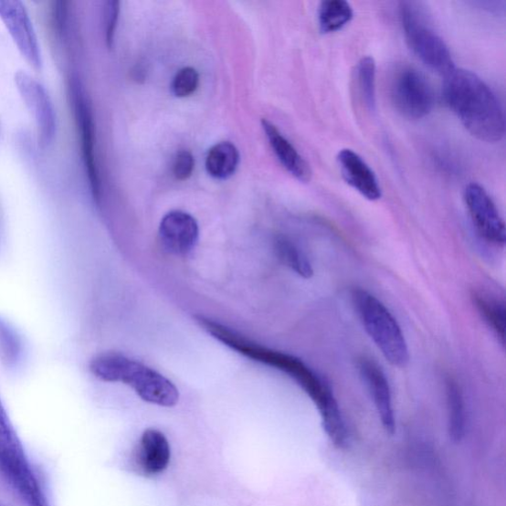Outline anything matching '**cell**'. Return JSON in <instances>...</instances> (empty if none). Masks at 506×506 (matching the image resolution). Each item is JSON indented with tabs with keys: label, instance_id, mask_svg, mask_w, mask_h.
Segmentation results:
<instances>
[{
	"label": "cell",
	"instance_id": "obj_6",
	"mask_svg": "<svg viewBox=\"0 0 506 506\" xmlns=\"http://www.w3.org/2000/svg\"><path fill=\"white\" fill-rule=\"evenodd\" d=\"M0 471L28 506H44L47 499L23 445L0 401Z\"/></svg>",
	"mask_w": 506,
	"mask_h": 506
},
{
	"label": "cell",
	"instance_id": "obj_1",
	"mask_svg": "<svg viewBox=\"0 0 506 506\" xmlns=\"http://www.w3.org/2000/svg\"><path fill=\"white\" fill-rule=\"evenodd\" d=\"M198 322L213 335L214 339L233 351L257 363L279 370L292 378L318 407L322 427L334 448L339 449L347 448L349 436L340 406L330 385L320 378L314 370H311L302 360L252 343L219 322L204 318H199Z\"/></svg>",
	"mask_w": 506,
	"mask_h": 506
},
{
	"label": "cell",
	"instance_id": "obj_9",
	"mask_svg": "<svg viewBox=\"0 0 506 506\" xmlns=\"http://www.w3.org/2000/svg\"><path fill=\"white\" fill-rule=\"evenodd\" d=\"M464 200L480 237L489 244L504 247L505 224L486 189L478 184H469L464 190Z\"/></svg>",
	"mask_w": 506,
	"mask_h": 506
},
{
	"label": "cell",
	"instance_id": "obj_11",
	"mask_svg": "<svg viewBox=\"0 0 506 506\" xmlns=\"http://www.w3.org/2000/svg\"><path fill=\"white\" fill-rule=\"evenodd\" d=\"M0 19L24 58L35 69H40L42 68L41 47L26 5L17 0L16 2L0 0Z\"/></svg>",
	"mask_w": 506,
	"mask_h": 506
},
{
	"label": "cell",
	"instance_id": "obj_7",
	"mask_svg": "<svg viewBox=\"0 0 506 506\" xmlns=\"http://www.w3.org/2000/svg\"><path fill=\"white\" fill-rule=\"evenodd\" d=\"M389 90L395 111L407 119H423L435 105V93L429 81L412 66L404 65L394 70Z\"/></svg>",
	"mask_w": 506,
	"mask_h": 506
},
{
	"label": "cell",
	"instance_id": "obj_13",
	"mask_svg": "<svg viewBox=\"0 0 506 506\" xmlns=\"http://www.w3.org/2000/svg\"><path fill=\"white\" fill-rule=\"evenodd\" d=\"M170 461V443L163 433L155 429L144 431L132 457L136 471L147 477L159 475L164 471Z\"/></svg>",
	"mask_w": 506,
	"mask_h": 506
},
{
	"label": "cell",
	"instance_id": "obj_18",
	"mask_svg": "<svg viewBox=\"0 0 506 506\" xmlns=\"http://www.w3.org/2000/svg\"><path fill=\"white\" fill-rule=\"evenodd\" d=\"M239 163L237 149L230 142L215 144L206 158V170L216 179L231 177L237 171Z\"/></svg>",
	"mask_w": 506,
	"mask_h": 506
},
{
	"label": "cell",
	"instance_id": "obj_22",
	"mask_svg": "<svg viewBox=\"0 0 506 506\" xmlns=\"http://www.w3.org/2000/svg\"><path fill=\"white\" fill-rule=\"evenodd\" d=\"M275 247L279 258L299 276L309 279L314 275L310 260L291 239L279 237L276 239Z\"/></svg>",
	"mask_w": 506,
	"mask_h": 506
},
{
	"label": "cell",
	"instance_id": "obj_10",
	"mask_svg": "<svg viewBox=\"0 0 506 506\" xmlns=\"http://www.w3.org/2000/svg\"><path fill=\"white\" fill-rule=\"evenodd\" d=\"M70 98L80 136L82 158L92 195L100 199V179L95 159V128L90 101L79 79L70 80Z\"/></svg>",
	"mask_w": 506,
	"mask_h": 506
},
{
	"label": "cell",
	"instance_id": "obj_17",
	"mask_svg": "<svg viewBox=\"0 0 506 506\" xmlns=\"http://www.w3.org/2000/svg\"><path fill=\"white\" fill-rule=\"evenodd\" d=\"M376 63L374 58H361L353 71V83L356 96L368 111L376 108Z\"/></svg>",
	"mask_w": 506,
	"mask_h": 506
},
{
	"label": "cell",
	"instance_id": "obj_25",
	"mask_svg": "<svg viewBox=\"0 0 506 506\" xmlns=\"http://www.w3.org/2000/svg\"><path fill=\"white\" fill-rule=\"evenodd\" d=\"M195 160L188 151H180L174 159L173 173L174 177L180 182L187 180L195 171Z\"/></svg>",
	"mask_w": 506,
	"mask_h": 506
},
{
	"label": "cell",
	"instance_id": "obj_14",
	"mask_svg": "<svg viewBox=\"0 0 506 506\" xmlns=\"http://www.w3.org/2000/svg\"><path fill=\"white\" fill-rule=\"evenodd\" d=\"M361 377L374 399L382 426L389 435L395 431V419L392 401V393L387 377L374 361L363 358L358 363Z\"/></svg>",
	"mask_w": 506,
	"mask_h": 506
},
{
	"label": "cell",
	"instance_id": "obj_26",
	"mask_svg": "<svg viewBox=\"0 0 506 506\" xmlns=\"http://www.w3.org/2000/svg\"><path fill=\"white\" fill-rule=\"evenodd\" d=\"M120 4L118 2H108L105 7V39L108 47H111L114 41L116 31Z\"/></svg>",
	"mask_w": 506,
	"mask_h": 506
},
{
	"label": "cell",
	"instance_id": "obj_8",
	"mask_svg": "<svg viewBox=\"0 0 506 506\" xmlns=\"http://www.w3.org/2000/svg\"><path fill=\"white\" fill-rule=\"evenodd\" d=\"M15 80L21 99L37 126L40 147L44 150L49 148L57 132V116L49 93L26 71H17Z\"/></svg>",
	"mask_w": 506,
	"mask_h": 506
},
{
	"label": "cell",
	"instance_id": "obj_4",
	"mask_svg": "<svg viewBox=\"0 0 506 506\" xmlns=\"http://www.w3.org/2000/svg\"><path fill=\"white\" fill-rule=\"evenodd\" d=\"M353 300L361 322L382 354L396 367L409 360L408 347L402 329L392 312L374 295L355 289Z\"/></svg>",
	"mask_w": 506,
	"mask_h": 506
},
{
	"label": "cell",
	"instance_id": "obj_23",
	"mask_svg": "<svg viewBox=\"0 0 506 506\" xmlns=\"http://www.w3.org/2000/svg\"><path fill=\"white\" fill-rule=\"evenodd\" d=\"M21 341L15 328L0 318V361L7 366L16 364L21 354Z\"/></svg>",
	"mask_w": 506,
	"mask_h": 506
},
{
	"label": "cell",
	"instance_id": "obj_5",
	"mask_svg": "<svg viewBox=\"0 0 506 506\" xmlns=\"http://www.w3.org/2000/svg\"><path fill=\"white\" fill-rule=\"evenodd\" d=\"M400 20L409 49L420 61L444 76L455 66L449 47L432 26L427 12L419 4H400Z\"/></svg>",
	"mask_w": 506,
	"mask_h": 506
},
{
	"label": "cell",
	"instance_id": "obj_3",
	"mask_svg": "<svg viewBox=\"0 0 506 506\" xmlns=\"http://www.w3.org/2000/svg\"><path fill=\"white\" fill-rule=\"evenodd\" d=\"M90 370L101 381L129 385L144 402L171 407L179 401L178 389L170 379L121 353L96 355L90 361Z\"/></svg>",
	"mask_w": 506,
	"mask_h": 506
},
{
	"label": "cell",
	"instance_id": "obj_15",
	"mask_svg": "<svg viewBox=\"0 0 506 506\" xmlns=\"http://www.w3.org/2000/svg\"><path fill=\"white\" fill-rule=\"evenodd\" d=\"M341 173L345 183L370 201L382 196L379 180L370 165L351 149H343L337 154Z\"/></svg>",
	"mask_w": 506,
	"mask_h": 506
},
{
	"label": "cell",
	"instance_id": "obj_12",
	"mask_svg": "<svg viewBox=\"0 0 506 506\" xmlns=\"http://www.w3.org/2000/svg\"><path fill=\"white\" fill-rule=\"evenodd\" d=\"M159 237L163 249L171 255L187 256L198 244L199 226L190 214L173 211L163 216Z\"/></svg>",
	"mask_w": 506,
	"mask_h": 506
},
{
	"label": "cell",
	"instance_id": "obj_21",
	"mask_svg": "<svg viewBox=\"0 0 506 506\" xmlns=\"http://www.w3.org/2000/svg\"><path fill=\"white\" fill-rule=\"evenodd\" d=\"M448 406V431L451 439L458 443L465 437L466 414L462 391L453 379L446 382Z\"/></svg>",
	"mask_w": 506,
	"mask_h": 506
},
{
	"label": "cell",
	"instance_id": "obj_2",
	"mask_svg": "<svg viewBox=\"0 0 506 506\" xmlns=\"http://www.w3.org/2000/svg\"><path fill=\"white\" fill-rule=\"evenodd\" d=\"M444 77V100L469 134L487 142L502 140L504 112L496 93L488 84L464 69L454 68Z\"/></svg>",
	"mask_w": 506,
	"mask_h": 506
},
{
	"label": "cell",
	"instance_id": "obj_20",
	"mask_svg": "<svg viewBox=\"0 0 506 506\" xmlns=\"http://www.w3.org/2000/svg\"><path fill=\"white\" fill-rule=\"evenodd\" d=\"M473 300L481 318L504 344L506 310L502 300L483 292L474 293Z\"/></svg>",
	"mask_w": 506,
	"mask_h": 506
},
{
	"label": "cell",
	"instance_id": "obj_19",
	"mask_svg": "<svg viewBox=\"0 0 506 506\" xmlns=\"http://www.w3.org/2000/svg\"><path fill=\"white\" fill-rule=\"evenodd\" d=\"M353 16V8L345 0H323L318 10L320 29L324 34L342 30Z\"/></svg>",
	"mask_w": 506,
	"mask_h": 506
},
{
	"label": "cell",
	"instance_id": "obj_24",
	"mask_svg": "<svg viewBox=\"0 0 506 506\" xmlns=\"http://www.w3.org/2000/svg\"><path fill=\"white\" fill-rule=\"evenodd\" d=\"M199 87V75L195 69L187 67L180 69L174 77L172 90L177 98H188Z\"/></svg>",
	"mask_w": 506,
	"mask_h": 506
},
{
	"label": "cell",
	"instance_id": "obj_16",
	"mask_svg": "<svg viewBox=\"0 0 506 506\" xmlns=\"http://www.w3.org/2000/svg\"><path fill=\"white\" fill-rule=\"evenodd\" d=\"M261 123L277 159L300 182L309 183L312 173L307 161L299 153L293 144L284 137L279 128L267 119H263Z\"/></svg>",
	"mask_w": 506,
	"mask_h": 506
}]
</instances>
